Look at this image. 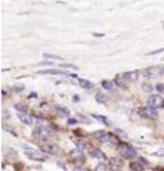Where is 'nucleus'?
Masks as SVG:
<instances>
[{
    "instance_id": "12",
    "label": "nucleus",
    "mask_w": 164,
    "mask_h": 171,
    "mask_svg": "<svg viewBox=\"0 0 164 171\" xmlns=\"http://www.w3.org/2000/svg\"><path fill=\"white\" fill-rule=\"evenodd\" d=\"M78 83L81 85V88H84V89H92V88H94V83L89 82L88 79H82V78H79V79H78Z\"/></svg>"
},
{
    "instance_id": "25",
    "label": "nucleus",
    "mask_w": 164,
    "mask_h": 171,
    "mask_svg": "<svg viewBox=\"0 0 164 171\" xmlns=\"http://www.w3.org/2000/svg\"><path fill=\"white\" fill-rule=\"evenodd\" d=\"M155 88H157V91L164 92V85H163V83H157V85H155Z\"/></svg>"
},
{
    "instance_id": "2",
    "label": "nucleus",
    "mask_w": 164,
    "mask_h": 171,
    "mask_svg": "<svg viewBox=\"0 0 164 171\" xmlns=\"http://www.w3.org/2000/svg\"><path fill=\"white\" fill-rule=\"evenodd\" d=\"M94 138L98 140V141H101V142H112V144H117V142H118V138H117V137L114 138V135L108 134V132L104 131V130L95 131V132H94Z\"/></svg>"
},
{
    "instance_id": "21",
    "label": "nucleus",
    "mask_w": 164,
    "mask_h": 171,
    "mask_svg": "<svg viewBox=\"0 0 164 171\" xmlns=\"http://www.w3.org/2000/svg\"><path fill=\"white\" fill-rule=\"evenodd\" d=\"M95 99H97L98 102H105V101H107V96L102 95V94H97V95H95Z\"/></svg>"
},
{
    "instance_id": "27",
    "label": "nucleus",
    "mask_w": 164,
    "mask_h": 171,
    "mask_svg": "<svg viewBox=\"0 0 164 171\" xmlns=\"http://www.w3.org/2000/svg\"><path fill=\"white\" fill-rule=\"evenodd\" d=\"M74 171H89V170H86V168H81V167H76V168H74Z\"/></svg>"
},
{
    "instance_id": "9",
    "label": "nucleus",
    "mask_w": 164,
    "mask_h": 171,
    "mask_svg": "<svg viewBox=\"0 0 164 171\" xmlns=\"http://www.w3.org/2000/svg\"><path fill=\"white\" fill-rule=\"evenodd\" d=\"M138 75H140L138 71H130V72H125L123 75V79L127 81V82H134V81L138 79Z\"/></svg>"
},
{
    "instance_id": "17",
    "label": "nucleus",
    "mask_w": 164,
    "mask_h": 171,
    "mask_svg": "<svg viewBox=\"0 0 164 171\" xmlns=\"http://www.w3.org/2000/svg\"><path fill=\"white\" fill-rule=\"evenodd\" d=\"M131 170L132 171H143L144 165H141L140 162H131Z\"/></svg>"
},
{
    "instance_id": "26",
    "label": "nucleus",
    "mask_w": 164,
    "mask_h": 171,
    "mask_svg": "<svg viewBox=\"0 0 164 171\" xmlns=\"http://www.w3.org/2000/svg\"><path fill=\"white\" fill-rule=\"evenodd\" d=\"M164 49H158V50H154V52H150L148 55H157V53H160V52H163Z\"/></svg>"
},
{
    "instance_id": "5",
    "label": "nucleus",
    "mask_w": 164,
    "mask_h": 171,
    "mask_svg": "<svg viewBox=\"0 0 164 171\" xmlns=\"http://www.w3.org/2000/svg\"><path fill=\"white\" fill-rule=\"evenodd\" d=\"M138 114L141 115L143 118H151V119H154V118H157V117H158L157 109L151 108V106H143V108L138 111Z\"/></svg>"
},
{
    "instance_id": "10",
    "label": "nucleus",
    "mask_w": 164,
    "mask_h": 171,
    "mask_svg": "<svg viewBox=\"0 0 164 171\" xmlns=\"http://www.w3.org/2000/svg\"><path fill=\"white\" fill-rule=\"evenodd\" d=\"M89 157H92V158H102L104 153L101 151L99 148H97V147H91L89 148Z\"/></svg>"
},
{
    "instance_id": "18",
    "label": "nucleus",
    "mask_w": 164,
    "mask_h": 171,
    "mask_svg": "<svg viewBox=\"0 0 164 171\" xmlns=\"http://www.w3.org/2000/svg\"><path fill=\"white\" fill-rule=\"evenodd\" d=\"M61 66H62V68H65V69H74V71H76V69H78V66H76V65H72V63H62Z\"/></svg>"
},
{
    "instance_id": "8",
    "label": "nucleus",
    "mask_w": 164,
    "mask_h": 171,
    "mask_svg": "<svg viewBox=\"0 0 164 171\" xmlns=\"http://www.w3.org/2000/svg\"><path fill=\"white\" fill-rule=\"evenodd\" d=\"M33 135L36 138H39V140H43V138L48 137V130L43 128V126H36L35 130H33Z\"/></svg>"
},
{
    "instance_id": "22",
    "label": "nucleus",
    "mask_w": 164,
    "mask_h": 171,
    "mask_svg": "<svg viewBox=\"0 0 164 171\" xmlns=\"http://www.w3.org/2000/svg\"><path fill=\"white\" fill-rule=\"evenodd\" d=\"M115 134L118 137H121V138H127V134L124 131H121V130H115Z\"/></svg>"
},
{
    "instance_id": "14",
    "label": "nucleus",
    "mask_w": 164,
    "mask_h": 171,
    "mask_svg": "<svg viewBox=\"0 0 164 171\" xmlns=\"http://www.w3.org/2000/svg\"><path fill=\"white\" fill-rule=\"evenodd\" d=\"M55 111L58 114H61L62 117H69V109H66L65 106H61V105H55Z\"/></svg>"
},
{
    "instance_id": "6",
    "label": "nucleus",
    "mask_w": 164,
    "mask_h": 171,
    "mask_svg": "<svg viewBox=\"0 0 164 171\" xmlns=\"http://www.w3.org/2000/svg\"><path fill=\"white\" fill-rule=\"evenodd\" d=\"M161 73V66H153V68H148L146 71H143V75L146 78H154L157 75Z\"/></svg>"
},
{
    "instance_id": "7",
    "label": "nucleus",
    "mask_w": 164,
    "mask_h": 171,
    "mask_svg": "<svg viewBox=\"0 0 164 171\" xmlns=\"http://www.w3.org/2000/svg\"><path fill=\"white\" fill-rule=\"evenodd\" d=\"M40 149H42V153H48V154H56L58 153L56 147L49 144V142H42L40 144Z\"/></svg>"
},
{
    "instance_id": "28",
    "label": "nucleus",
    "mask_w": 164,
    "mask_h": 171,
    "mask_svg": "<svg viewBox=\"0 0 164 171\" xmlns=\"http://www.w3.org/2000/svg\"><path fill=\"white\" fill-rule=\"evenodd\" d=\"M68 124H76V119H68Z\"/></svg>"
},
{
    "instance_id": "4",
    "label": "nucleus",
    "mask_w": 164,
    "mask_h": 171,
    "mask_svg": "<svg viewBox=\"0 0 164 171\" xmlns=\"http://www.w3.org/2000/svg\"><path fill=\"white\" fill-rule=\"evenodd\" d=\"M148 106L157 109V108H163L164 106V98L161 95H151L148 98Z\"/></svg>"
},
{
    "instance_id": "13",
    "label": "nucleus",
    "mask_w": 164,
    "mask_h": 171,
    "mask_svg": "<svg viewBox=\"0 0 164 171\" xmlns=\"http://www.w3.org/2000/svg\"><path fill=\"white\" fill-rule=\"evenodd\" d=\"M17 117H19V119H20L23 124H26V125H30V124H32L30 117H29V115H26L25 112H19V115H17Z\"/></svg>"
},
{
    "instance_id": "16",
    "label": "nucleus",
    "mask_w": 164,
    "mask_h": 171,
    "mask_svg": "<svg viewBox=\"0 0 164 171\" xmlns=\"http://www.w3.org/2000/svg\"><path fill=\"white\" fill-rule=\"evenodd\" d=\"M101 86H102L104 89H108V91H111V89L114 88V83H112L111 81H102V82H101Z\"/></svg>"
},
{
    "instance_id": "15",
    "label": "nucleus",
    "mask_w": 164,
    "mask_h": 171,
    "mask_svg": "<svg viewBox=\"0 0 164 171\" xmlns=\"http://www.w3.org/2000/svg\"><path fill=\"white\" fill-rule=\"evenodd\" d=\"M92 118H95L97 121L105 124V125H109V121L107 119V117H102V115H97V114H92Z\"/></svg>"
},
{
    "instance_id": "3",
    "label": "nucleus",
    "mask_w": 164,
    "mask_h": 171,
    "mask_svg": "<svg viewBox=\"0 0 164 171\" xmlns=\"http://www.w3.org/2000/svg\"><path fill=\"white\" fill-rule=\"evenodd\" d=\"M25 154H26L28 158H30V160H33V161L42 162V161L46 160V157L43 155V153H39L38 149H33V148H30V147H28V145H25Z\"/></svg>"
},
{
    "instance_id": "1",
    "label": "nucleus",
    "mask_w": 164,
    "mask_h": 171,
    "mask_svg": "<svg viewBox=\"0 0 164 171\" xmlns=\"http://www.w3.org/2000/svg\"><path fill=\"white\" fill-rule=\"evenodd\" d=\"M118 153L124 157V158H127V160H132V158H135V155H137V151L131 147V145H128L127 142H124V144H118Z\"/></svg>"
},
{
    "instance_id": "23",
    "label": "nucleus",
    "mask_w": 164,
    "mask_h": 171,
    "mask_svg": "<svg viewBox=\"0 0 164 171\" xmlns=\"http://www.w3.org/2000/svg\"><path fill=\"white\" fill-rule=\"evenodd\" d=\"M143 89H144V91H148V92H151L153 86H151V85H148V83H143Z\"/></svg>"
},
{
    "instance_id": "29",
    "label": "nucleus",
    "mask_w": 164,
    "mask_h": 171,
    "mask_svg": "<svg viewBox=\"0 0 164 171\" xmlns=\"http://www.w3.org/2000/svg\"><path fill=\"white\" fill-rule=\"evenodd\" d=\"M36 96H38V95H36V92H32V94L29 95V98H36Z\"/></svg>"
},
{
    "instance_id": "24",
    "label": "nucleus",
    "mask_w": 164,
    "mask_h": 171,
    "mask_svg": "<svg viewBox=\"0 0 164 171\" xmlns=\"http://www.w3.org/2000/svg\"><path fill=\"white\" fill-rule=\"evenodd\" d=\"M137 162H140V164L144 165V167L147 165V160H146V158H143V157H138V161H137Z\"/></svg>"
},
{
    "instance_id": "11",
    "label": "nucleus",
    "mask_w": 164,
    "mask_h": 171,
    "mask_svg": "<svg viewBox=\"0 0 164 171\" xmlns=\"http://www.w3.org/2000/svg\"><path fill=\"white\" fill-rule=\"evenodd\" d=\"M109 162H111V168H114V170H121V165H123V160H121V158L112 157V158L109 160Z\"/></svg>"
},
{
    "instance_id": "20",
    "label": "nucleus",
    "mask_w": 164,
    "mask_h": 171,
    "mask_svg": "<svg viewBox=\"0 0 164 171\" xmlns=\"http://www.w3.org/2000/svg\"><path fill=\"white\" fill-rule=\"evenodd\" d=\"M46 59H58V60H63V58H61V56H56V55H49V53H45L43 55Z\"/></svg>"
},
{
    "instance_id": "19",
    "label": "nucleus",
    "mask_w": 164,
    "mask_h": 171,
    "mask_svg": "<svg viewBox=\"0 0 164 171\" xmlns=\"http://www.w3.org/2000/svg\"><path fill=\"white\" fill-rule=\"evenodd\" d=\"M69 157L71 158H78V157H81V151L79 149H74V151L69 153Z\"/></svg>"
}]
</instances>
